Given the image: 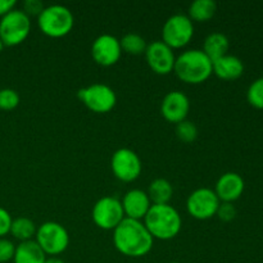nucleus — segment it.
<instances>
[{
  "instance_id": "1",
  "label": "nucleus",
  "mask_w": 263,
  "mask_h": 263,
  "mask_svg": "<svg viewBox=\"0 0 263 263\" xmlns=\"http://www.w3.org/2000/svg\"><path fill=\"white\" fill-rule=\"evenodd\" d=\"M113 244L123 256L140 258L152 251L154 239L143 221L125 217L113 230Z\"/></svg>"
},
{
  "instance_id": "2",
  "label": "nucleus",
  "mask_w": 263,
  "mask_h": 263,
  "mask_svg": "<svg viewBox=\"0 0 263 263\" xmlns=\"http://www.w3.org/2000/svg\"><path fill=\"white\" fill-rule=\"evenodd\" d=\"M143 222L153 239L158 240H171L182 228L181 216L171 204H152Z\"/></svg>"
},
{
  "instance_id": "3",
  "label": "nucleus",
  "mask_w": 263,
  "mask_h": 263,
  "mask_svg": "<svg viewBox=\"0 0 263 263\" xmlns=\"http://www.w3.org/2000/svg\"><path fill=\"white\" fill-rule=\"evenodd\" d=\"M174 72L185 84H203L212 76V61L202 49H189L176 57Z\"/></svg>"
},
{
  "instance_id": "4",
  "label": "nucleus",
  "mask_w": 263,
  "mask_h": 263,
  "mask_svg": "<svg viewBox=\"0 0 263 263\" xmlns=\"http://www.w3.org/2000/svg\"><path fill=\"white\" fill-rule=\"evenodd\" d=\"M37 25L41 32L49 37H63L68 35L74 25L71 10L61 4L45 7L37 17Z\"/></svg>"
},
{
  "instance_id": "5",
  "label": "nucleus",
  "mask_w": 263,
  "mask_h": 263,
  "mask_svg": "<svg viewBox=\"0 0 263 263\" xmlns=\"http://www.w3.org/2000/svg\"><path fill=\"white\" fill-rule=\"evenodd\" d=\"M35 241L49 257H58L69 246V234L63 225L48 221L37 228Z\"/></svg>"
},
{
  "instance_id": "6",
  "label": "nucleus",
  "mask_w": 263,
  "mask_h": 263,
  "mask_svg": "<svg viewBox=\"0 0 263 263\" xmlns=\"http://www.w3.org/2000/svg\"><path fill=\"white\" fill-rule=\"evenodd\" d=\"M31 20L23 10L13 9L0 20V40L4 46H17L28 37Z\"/></svg>"
},
{
  "instance_id": "7",
  "label": "nucleus",
  "mask_w": 263,
  "mask_h": 263,
  "mask_svg": "<svg viewBox=\"0 0 263 263\" xmlns=\"http://www.w3.org/2000/svg\"><path fill=\"white\" fill-rule=\"evenodd\" d=\"M194 36V23L186 14L177 13L167 18L162 27V41L170 48L180 49L186 46Z\"/></svg>"
},
{
  "instance_id": "8",
  "label": "nucleus",
  "mask_w": 263,
  "mask_h": 263,
  "mask_svg": "<svg viewBox=\"0 0 263 263\" xmlns=\"http://www.w3.org/2000/svg\"><path fill=\"white\" fill-rule=\"evenodd\" d=\"M77 97L87 109L94 113H108L116 107L117 95L115 90L105 84H92L80 89Z\"/></svg>"
},
{
  "instance_id": "9",
  "label": "nucleus",
  "mask_w": 263,
  "mask_h": 263,
  "mask_svg": "<svg viewBox=\"0 0 263 263\" xmlns=\"http://www.w3.org/2000/svg\"><path fill=\"white\" fill-rule=\"evenodd\" d=\"M91 217L102 230H115L125 218L121 200L115 197H103L94 204Z\"/></svg>"
},
{
  "instance_id": "10",
  "label": "nucleus",
  "mask_w": 263,
  "mask_h": 263,
  "mask_svg": "<svg viewBox=\"0 0 263 263\" xmlns=\"http://www.w3.org/2000/svg\"><path fill=\"white\" fill-rule=\"evenodd\" d=\"M221 202L215 190L210 187H199L187 197V213L195 220H210L217 213Z\"/></svg>"
},
{
  "instance_id": "11",
  "label": "nucleus",
  "mask_w": 263,
  "mask_h": 263,
  "mask_svg": "<svg viewBox=\"0 0 263 263\" xmlns=\"http://www.w3.org/2000/svg\"><path fill=\"white\" fill-rule=\"evenodd\" d=\"M110 168L118 180L123 182H133L140 176L143 164L140 157L133 149L120 148L112 154Z\"/></svg>"
},
{
  "instance_id": "12",
  "label": "nucleus",
  "mask_w": 263,
  "mask_h": 263,
  "mask_svg": "<svg viewBox=\"0 0 263 263\" xmlns=\"http://www.w3.org/2000/svg\"><path fill=\"white\" fill-rule=\"evenodd\" d=\"M92 59L95 63L103 67H110L117 63L122 54L120 40L110 33H103L98 36L91 44Z\"/></svg>"
},
{
  "instance_id": "13",
  "label": "nucleus",
  "mask_w": 263,
  "mask_h": 263,
  "mask_svg": "<svg viewBox=\"0 0 263 263\" xmlns=\"http://www.w3.org/2000/svg\"><path fill=\"white\" fill-rule=\"evenodd\" d=\"M144 54H145L149 68L156 72L157 74L164 76V74H170L174 71L176 57H175L174 50L162 40L148 44Z\"/></svg>"
},
{
  "instance_id": "14",
  "label": "nucleus",
  "mask_w": 263,
  "mask_h": 263,
  "mask_svg": "<svg viewBox=\"0 0 263 263\" xmlns=\"http://www.w3.org/2000/svg\"><path fill=\"white\" fill-rule=\"evenodd\" d=\"M190 110V100L182 91L174 90L166 94L161 103V113L166 121L180 123L186 120Z\"/></svg>"
},
{
  "instance_id": "15",
  "label": "nucleus",
  "mask_w": 263,
  "mask_h": 263,
  "mask_svg": "<svg viewBox=\"0 0 263 263\" xmlns=\"http://www.w3.org/2000/svg\"><path fill=\"white\" fill-rule=\"evenodd\" d=\"M246 182L236 172L221 175L215 186V193L221 203H234L243 195Z\"/></svg>"
},
{
  "instance_id": "16",
  "label": "nucleus",
  "mask_w": 263,
  "mask_h": 263,
  "mask_svg": "<svg viewBox=\"0 0 263 263\" xmlns=\"http://www.w3.org/2000/svg\"><path fill=\"white\" fill-rule=\"evenodd\" d=\"M121 204H122L126 218L138 221H143L148 213L149 208L152 207V202L146 192L140 189L128 190L123 195Z\"/></svg>"
},
{
  "instance_id": "17",
  "label": "nucleus",
  "mask_w": 263,
  "mask_h": 263,
  "mask_svg": "<svg viewBox=\"0 0 263 263\" xmlns=\"http://www.w3.org/2000/svg\"><path fill=\"white\" fill-rule=\"evenodd\" d=\"M213 73L221 80L225 81H234L241 77L244 73V64L240 58L231 54L221 57L212 62Z\"/></svg>"
},
{
  "instance_id": "18",
  "label": "nucleus",
  "mask_w": 263,
  "mask_h": 263,
  "mask_svg": "<svg viewBox=\"0 0 263 263\" xmlns=\"http://www.w3.org/2000/svg\"><path fill=\"white\" fill-rule=\"evenodd\" d=\"M46 254L35 240L22 241L15 246V253L13 257L14 263H45Z\"/></svg>"
},
{
  "instance_id": "19",
  "label": "nucleus",
  "mask_w": 263,
  "mask_h": 263,
  "mask_svg": "<svg viewBox=\"0 0 263 263\" xmlns=\"http://www.w3.org/2000/svg\"><path fill=\"white\" fill-rule=\"evenodd\" d=\"M229 48H230V41H229L228 36L223 35L222 32H212L203 41L202 50L213 62L226 55Z\"/></svg>"
},
{
  "instance_id": "20",
  "label": "nucleus",
  "mask_w": 263,
  "mask_h": 263,
  "mask_svg": "<svg viewBox=\"0 0 263 263\" xmlns=\"http://www.w3.org/2000/svg\"><path fill=\"white\" fill-rule=\"evenodd\" d=\"M146 194L152 204H170V200L174 195V187L168 180L156 179L149 184Z\"/></svg>"
},
{
  "instance_id": "21",
  "label": "nucleus",
  "mask_w": 263,
  "mask_h": 263,
  "mask_svg": "<svg viewBox=\"0 0 263 263\" xmlns=\"http://www.w3.org/2000/svg\"><path fill=\"white\" fill-rule=\"evenodd\" d=\"M217 10V4L213 0H195L190 4L187 17L193 22H207L213 15L216 14Z\"/></svg>"
},
{
  "instance_id": "22",
  "label": "nucleus",
  "mask_w": 263,
  "mask_h": 263,
  "mask_svg": "<svg viewBox=\"0 0 263 263\" xmlns=\"http://www.w3.org/2000/svg\"><path fill=\"white\" fill-rule=\"evenodd\" d=\"M36 231H37V228H36L35 222L31 218L18 217L12 221L9 234H12L13 238L17 239V240H20L22 243V241L33 240V238L36 235Z\"/></svg>"
},
{
  "instance_id": "23",
  "label": "nucleus",
  "mask_w": 263,
  "mask_h": 263,
  "mask_svg": "<svg viewBox=\"0 0 263 263\" xmlns=\"http://www.w3.org/2000/svg\"><path fill=\"white\" fill-rule=\"evenodd\" d=\"M120 44L122 51H126V53L131 54V55L144 54L146 50V46H148L145 39L135 32H128L123 35L122 39L120 40Z\"/></svg>"
},
{
  "instance_id": "24",
  "label": "nucleus",
  "mask_w": 263,
  "mask_h": 263,
  "mask_svg": "<svg viewBox=\"0 0 263 263\" xmlns=\"http://www.w3.org/2000/svg\"><path fill=\"white\" fill-rule=\"evenodd\" d=\"M247 99L252 107L263 109V77H259L252 82L247 91Z\"/></svg>"
},
{
  "instance_id": "25",
  "label": "nucleus",
  "mask_w": 263,
  "mask_h": 263,
  "mask_svg": "<svg viewBox=\"0 0 263 263\" xmlns=\"http://www.w3.org/2000/svg\"><path fill=\"white\" fill-rule=\"evenodd\" d=\"M176 136L179 138V140L182 141V143H193V141L197 140L198 138L197 126H195L192 121H182V122L176 125Z\"/></svg>"
},
{
  "instance_id": "26",
  "label": "nucleus",
  "mask_w": 263,
  "mask_h": 263,
  "mask_svg": "<svg viewBox=\"0 0 263 263\" xmlns=\"http://www.w3.org/2000/svg\"><path fill=\"white\" fill-rule=\"evenodd\" d=\"M20 104V95L13 89L0 90V109L13 110Z\"/></svg>"
},
{
  "instance_id": "27",
  "label": "nucleus",
  "mask_w": 263,
  "mask_h": 263,
  "mask_svg": "<svg viewBox=\"0 0 263 263\" xmlns=\"http://www.w3.org/2000/svg\"><path fill=\"white\" fill-rule=\"evenodd\" d=\"M15 253V246L7 238H0V263L13 261Z\"/></svg>"
},
{
  "instance_id": "28",
  "label": "nucleus",
  "mask_w": 263,
  "mask_h": 263,
  "mask_svg": "<svg viewBox=\"0 0 263 263\" xmlns=\"http://www.w3.org/2000/svg\"><path fill=\"white\" fill-rule=\"evenodd\" d=\"M216 216H218V218L223 222H230L236 217L235 205L233 203H221Z\"/></svg>"
},
{
  "instance_id": "29",
  "label": "nucleus",
  "mask_w": 263,
  "mask_h": 263,
  "mask_svg": "<svg viewBox=\"0 0 263 263\" xmlns=\"http://www.w3.org/2000/svg\"><path fill=\"white\" fill-rule=\"evenodd\" d=\"M12 216L5 208L0 207V238H4L5 235L10 233V226H12Z\"/></svg>"
},
{
  "instance_id": "30",
  "label": "nucleus",
  "mask_w": 263,
  "mask_h": 263,
  "mask_svg": "<svg viewBox=\"0 0 263 263\" xmlns=\"http://www.w3.org/2000/svg\"><path fill=\"white\" fill-rule=\"evenodd\" d=\"M44 5L43 3L39 2V0H26L25 3H23V12L26 13V14L30 17V15H37L40 14L41 12H43L44 9Z\"/></svg>"
},
{
  "instance_id": "31",
  "label": "nucleus",
  "mask_w": 263,
  "mask_h": 263,
  "mask_svg": "<svg viewBox=\"0 0 263 263\" xmlns=\"http://www.w3.org/2000/svg\"><path fill=\"white\" fill-rule=\"evenodd\" d=\"M15 4L17 3L14 0H0V18H3L4 15H7L8 13L12 12L14 9Z\"/></svg>"
},
{
  "instance_id": "32",
  "label": "nucleus",
  "mask_w": 263,
  "mask_h": 263,
  "mask_svg": "<svg viewBox=\"0 0 263 263\" xmlns=\"http://www.w3.org/2000/svg\"><path fill=\"white\" fill-rule=\"evenodd\" d=\"M45 263H64V261L59 257H46Z\"/></svg>"
},
{
  "instance_id": "33",
  "label": "nucleus",
  "mask_w": 263,
  "mask_h": 263,
  "mask_svg": "<svg viewBox=\"0 0 263 263\" xmlns=\"http://www.w3.org/2000/svg\"><path fill=\"white\" fill-rule=\"evenodd\" d=\"M3 48H4V44H3V41H2V40H0V53H2Z\"/></svg>"
},
{
  "instance_id": "34",
  "label": "nucleus",
  "mask_w": 263,
  "mask_h": 263,
  "mask_svg": "<svg viewBox=\"0 0 263 263\" xmlns=\"http://www.w3.org/2000/svg\"><path fill=\"white\" fill-rule=\"evenodd\" d=\"M170 263H179V262H170Z\"/></svg>"
}]
</instances>
